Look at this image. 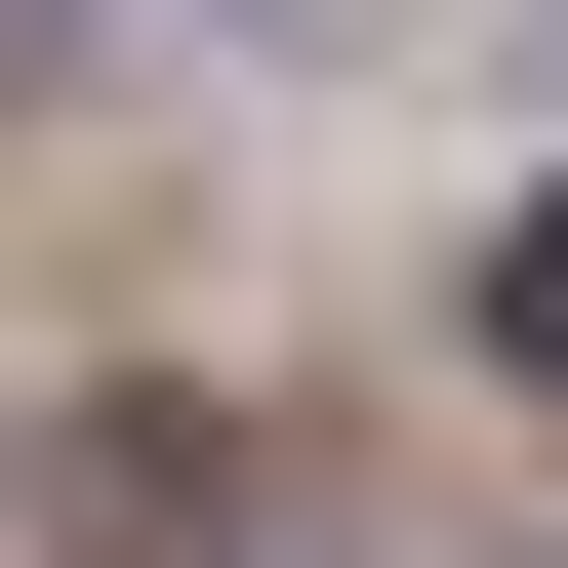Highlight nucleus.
<instances>
[{
	"label": "nucleus",
	"instance_id": "obj_1",
	"mask_svg": "<svg viewBox=\"0 0 568 568\" xmlns=\"http://www.w3.org/2000/svg\"><path fill=\"white\" fill-rule=\"evenodd\" d=\"M0 568H203V406H0Z\"/></svg>",
	"mask_w": 568,
	"mask_h": 568
},
{
	"label": "nucleus",
	"instance_id": "obj_2",
	"mask_svg": "<svg viewBox=\"0 0 568 568\" xmlns=\"http://www.w3.org/2000/svg\"><path fill=\"white\" fill-rule=\"evenodd\" d=\"M487 366H528V406H568V203H528V244H487Z\"/></svg>",
	"mask_w": 568,
	"mask_h": 568
}]
</instances>
